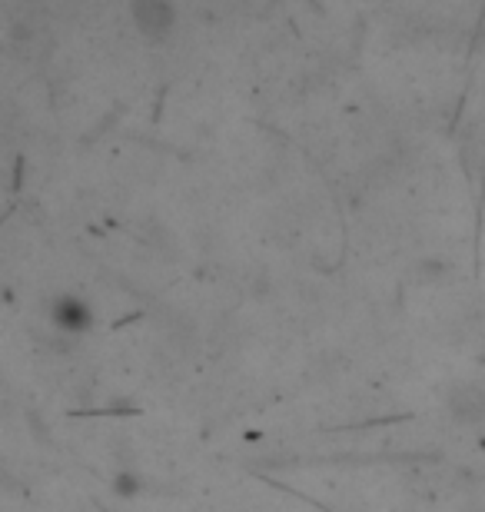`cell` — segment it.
Instances as JSON below:
<instances>
[{"instance_id":"3","label":"cell","mask_w":485,"mask_h":512,"mask_svg":"<svg viewBox=\"0 0 485 512\" xmlns=\"http://www.w3.org/2000/svg\"><path fill=\"white\" fill-rule=\"evenodd\" d=\"M50 320H54L57 330L64 333H84L90 330V306L84 300H77V296H60L54 303V310H50Z\"/></svg>"},{"instance_id":"4","label":"cell","mask_w":485,"mask_h":512,"mask_svg":"<svg viewBox=\"0 0 485 512\" xmlns=\"http://www.w3.org/2000/svg\"><path fill=\"white\" fill-rule=\"evenodd\" d=\"M113 489H117L120 496H137V493H140V483H137V476L120 473V476H117V483H113Z\"/></svg>"},{"instance_id":"1","label":"cell","mask_w":485,"mask_h":512,"mask_svg":"<svg viewBox=\"0 0 485 512\" xmlns=\"http://www.w3.org/2000/svg\"><path fill=\"white\" fill-rule=\"evenodd\" d=\"M130 20L143 40L163 44L173 34V27H177V7L163 4V0H137L130 7Z\"/></svg>"},{"instance_id":"2","label":"cell","mask_w":485,"mask_h":512,"mask_svg":"<svg viewBox=\"0 0 485 512\" xmlns=\"http://www.w3.org/2000/svg\"><path fill=\"white\" fill-rule=\"evenodd\" d=\"M446 413L459 426H482L485 423V383H456L446 389Z\"/></svg>"}]
</instances>
